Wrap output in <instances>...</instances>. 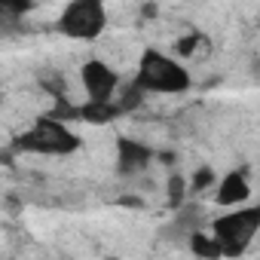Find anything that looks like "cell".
<instances>
[{
  "instance_id": "8fae6325",
  "label": "cell",
  "mask_w": 260,
  "mask_h": 260,
  "mask_svg": "<svg viewBox=\"0 0 260 260\" xmlns=\"http://www.w3.org/2000/svg\"><path fill=\"white\" fill-rule=\"evenodd\" d=\"M184 196H187V181L181 175H172L169 178V199H172V205H181Z\"/></svg>"
},
{
  "instance_id": "5b68a950",
  "label": "cell",
  "mask_w": 260,
  "mask_h": 260,
  "mask_svg": "<svg viewBox=\"0 0 260 260\" xmlns=\"http://www.w3.org/2000/svg\"><path fill=\"white\" fill-rule=\"evenodd\" d=\"M80 83H83L89 101H110L116 86H119V77H116V71L107 61L92 58V61H86L80 68Z\"/></svg>"
},
{
  "instance_id": "4fadbf2b",
  "label": "cell",
  "mask_w": 260,
  "mask_h": 260,
  "mask_svg": "<svg viewBox=\"0 0 260 260\" xmlns=\"http://www.w3.org/2000/svg\"><path fill=\"white\" fill-rule=\"evenodd\" d=\"M0 107H4V89H0Z\"/></svg>"
},
{
  "instance_id": "3957f363",
  "label": "cell",
  "mask_w": 260,
  "mask_h": 260,
  "mask_svg": "<svg viewBox=\"0 0 260 260\" xmlns=\"http://www.w3.org/2000/svg\"><path fill=\"white\" fill-rule=\"evenodd\" d=\"M80 147V138L71 128L52 116H43L31 122L22 135H16V150L22 153H40V156H68Z\"/></svg>"
},
{
  "instance_id": "ba28073f",
  "label": "cell",
  "mask_w": 260,
  "mask_h": 260,
  "mask_svg": "<svg viewBox=\"0 0 260 260\" xmlns=\"http://www.w3.org/2000/svg\"><path fill=\"white\" fill-rule=\"evenodd\" d=\"M122 110L116 107V101L110 98V101H86L83 107H77V116L80 119H86V122H95V125H101V122H110L113 116H119Z\"/></svg>"
},
{
  "instance_id": "5bb4252c",
  "label": "cell",
  "mask_w": 260,
  "mask_h": 260,
  "mask_svg": "<svg viewBox=\"0 0 260 260\" xmlns=\"http://www.w3.org/2000/svg\"><path fill=\"white\" fill-rule=\"evenodd\" d=\"M107 260H116V257H107Z\"/></svg>"
},
{
  "instance_id": "6da1fadb",
  "label": "cell",
  "mask_w": 260,
  "mask_h": 260,
  "mask_svg": "<svg viewBox=\"0 0 260 260\" xmlns=\"http://www.w3.org/2000/svg\"><path fill=\"white\" fill-rule=\"evenodd\" d=\"M135 89L144 95V92H153V95H181L190 89V74L187 68L159 52V49H144L141 58H138V74H135Z\"/></svg>"
},
{
  "instance_id": "7a4b0ae2",
  "label": "cell",
  "mask_w": 260,
  "mask_h": 260,
  "mask_svg": "<svg viewBox=\"0 0 260 260\" xmlns=\"http://www.w3.org/2000/svg\"><path fill=\"white\" fill-rule=\"evenodd\" d=\"M260 230V208L248 205V208H233L230 214H220L211 223V239L217 242L220 257H242L248 251V245L254 242Z\"/></svg>"
},
{
  "instance_id": "277c9868",
  "label": "cell",
  "mask_w": 260,
  "mask_h": 260,
  "mask_svg": "<svg viewBox=\"0 0 260 260\" xmlns=\"http://www.w3.org/2000/svg\"><path fill=\"white\" fill-rule=\"evenodd\" d=\"M55 28L71 40H98L107 28V10L101 0H74L58 13Z\"/></svg>"
},
{
  "instance_id": "8992f818",
  "label": "cell",
  "mask_w": 260,
  "mask_h": 260,
  "mask_svg": "<svg viewBox=\"0 0 260 260\" xmlns=\"http://www.w3.org/2000/svg\"><path fill=\"white\" fill-rule=\"evenodd\" d=\"M150 159H153L150 147H144V144H138L132 138H119L116 141V172L119 175H125V178L138 175V172H144L150 166Z\"/></svg>"
},
{
  "instance_id": "9c48e42d",
  "label": "cell",
  "mask_w": 260,
  "mask_h": 260,
  "mask_svg": "<svg viewBox=\"0 0 260 260\" xmlns=\"http://www.w3.org/2000/svg\"><path fill=\"white\" fill-rule=\"evenodd\" d=\"M190 251L199 260H220V251H217V242L211 239V233H193L190 236Z\"/></svg>"
},
{
  "instance_id": "7c38bea8",
  "label": "cell",
  "mask_w": 260,
  "mask_h": 260,
  "mask_svg": "<svg viewBox=\"0 0 260 260\" xmlns=\"http://www.w3.org/2000/svg\"><path fill=\"white\" fill-rule=\"evenodd\" d=\"M211 184H214V172H208V169H199L190 187H193V193H202V190H208Z\"/></svg>"
},
{
  "instance_id": "52a82bcc",
  "label": "cell",
  "mask_w": 260,
  "mask_h": 260,
  "mask_svg": "<svg viewBox=\"0 0 260 260\" xmlns=\"http://www.w3.org/2000/svg\"><path fill=\"white\" fill-rule=\"evenodd\" d=\"M248 196H251V184H248L245 172L223 175L220 184H217V190H214V202L217 205H226V208H239Z\"/></svg>"
},
{
  "instance_id": "30bf717a",
  "label": "cell",
  "mask_w": 260,
  "mask_h": 260,
  "mask_svg": "<svg viewBox=\"0 0 260 260\" xmlns=\"http://www.w3.org/2000/svg\"><path fill=\"white\" fill-rule=\"evenodd\" d=\"M28 4H0V34H13L19 28L22 13H28Z\"/></svg>"
}]
</instances>
